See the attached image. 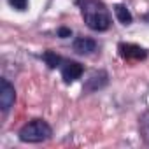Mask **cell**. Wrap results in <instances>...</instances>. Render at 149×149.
<instances>
[{"label":"cell","mask_w":149,"mask_h":149,"mask_svg":"<svg viewBox=\"0 0 149 149\" xmlns=\"http://www.w3.org/2000/svg\"><path fill=\"white\" fill-rule=\"evenodd\" d=\"M144 21H147V23H149V14H146V16H144Z\"/></svg>","instance_id":"cell-12"},{"label":"cell","mask_w":149,"mask_h":149,"mask_svg":"<svg viewBox=\"0 0 149 149\" xmlns=\"http://www.w3.org/2000/svg\"><path fill=\"white\" fill-rule=\"evenodd\" d=\"M58 35H60L61 39H65V37H70V35H72V30H70V28H63V26H61V28L58 30Z\"/></svg>","instance_id":"cell-11"},{"label":"cell","mask_w":149,"mask_h":149,"mask_svg":"<svg viewBox=\"0 0 149 149\" xmlns=\"http://www.w3.org/2000/svg\"><path fill=\"white\" fill-rule=\"evenodd\" d=\"M114 13H116V18L123 23V25H130L132 23V14H130V11L125 7V6H121V4H118V6H114Z\"/></svg>","instance_id":"cell-8"},{"label":"cell","mask_w":149,"mask_h":149,"mask_svg":"<svg viewBox=\"0 0 149 149\" xmlns=\"http://www.w3.org/2000/svg\"><path fill=\"white\" fill-rule=\"evenodd\" d=\"M119 54L125 58V60H146L147 53L146 49H142L140 46H135V44H119Z\"/></svg>","instance_id":"cell-4"},{"label":"cell","mask_w":149,"mask_h":149,"mask_svg":"<svg viewBox=\"0 0 149 149\" xmlns=\"http://www.w3.org/2000/svg\"><path fill=\"white\" fill-rule=\"evenodd\" d=\"M51 126L42 119H33L19 130V139L28 144H39L51 137Z\"/></svg>","instance_id":"cell-2"},{"label":"cell","mask_w":149,"mask_h":149,"mask_svg":"<svg viewBox=\"0 0 149 149\" xmlns=\"http://www.w3.org/2000/svg\"><path fill=\"white\" fill-rule=\"evenodd\" d=\"M84 23L95 32H105L111 26V16L100 0H77Z\"/></svg>","instance_id":"cell-1"},{"label":"cell","mask_w":149,"mask_h":149,"mask_svg":"<svg viewBox=\"0 0 149 149\" xmlns=\"http://www.w3.org/2000/svg\"><path fill=\"white\" fill-rule=\"evenodd\" d=\"M9 2H11V6H13V7H16V9L23 11V9L26 7V2H28V0H9Z\"/></svg>","instance_id":"cell-10"},{"label":"cell","mask_w":149,"mask_h":149,"mask_svg":"<svg viewBox=\"0 0 149 149\" xmlns=\"http://www.w3.org/2000/svg\"><path fill=\"white\" fill-rule=\"evenodd\" d=\"M44 60H46V63H47L51 68L58 67V65H60V61H61V58H60L58 54H54L53 51H46V53H44Z\"/></svg>","instance_id":"cell-9"},{"label":"cell","mask_w":149,"mask_h":149,"mask_svg":"<svg viewBox=\"0 0 149 149\" xmlns=\"http://www.w3.org/2000/svg\"><path fill=\"white\" fill-rule=\"evenodd\" d=\"M61 76L65 79V83H72L83 76V65L77 61H65L61 67Z\"/></svg>","instance_id":"cell-5"},{"label":"cell","mask_w":149,"mask_h":149,"mask_svg":"<svg viewBox=\"0 0 149 149\" xmlns=\"http://www.w3.org/2000/svg\"><path fill=\"white\" fill-rule=\"evenodd\" d=\"M105 84H107V74L100 70V72H95V74H91V76H90V79L86 81L84 90L86 91H97V90L104 88Z\"/></svg>","instance_id":"cell-7"},{"label":"cell","mask_w":149,"mask_h":149,"mask_svg":"<svg viewBox=\"0 0 149 149\" xmlns=\"http://www.w3.org/2000/svg\"><path fill=\"white\" fill-rule=\"evenodd\" d=\"M16 100V91H14V86L7 81V79H2L0 81V109L4 112L9 111L13 107Z\"/></svg>","instance_id":"cell-3"},{"label":"cell","mask_w":149,"mask_h":149,"mask_svg":"<svg viewBox=\"0 0 149 149\" xmlns=\"http://www.w3.org/2000/svg\"><path fill=\"white\" fill-rule=\"evenodd\" d=\"M74 51L79 53V54H91L95 49H97V42L90 37H77L72 44Z\"/></svg>","instance_id":"cell-6"}]
</instances>
